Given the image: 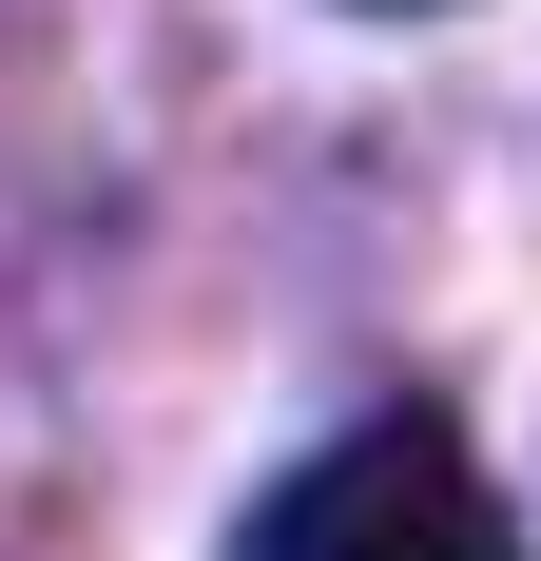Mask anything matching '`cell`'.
Instances as JSON below:
<instances>
[{
  "label": "cell",
  "instance_id": "obj_1",
  "mask_svg": "<svg viewBox=\"0 0 541 561\" xmlns=\"http://www.w3.org/2000/svg\"><path fill=\"white\" fill-rule=\"evenodd\" d=\"M232 561H522V523H503L484 446H464L445 407H368V426H329V446L252 504Z\"/></svg>",
  "mask_w": 541,
  "mask_h": 561
}]
</instances>
